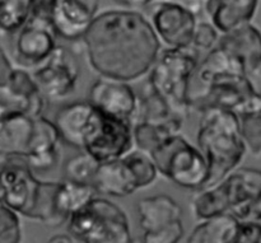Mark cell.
<instances>
[{"mask_svg":"<svg viewBox=\"0 0 261 243\" xmlns=\"http://www.w3.org/2000/svg\"><path fill=\"white\" fill-rule=\"evenodd\" d=\"M82 40L98 75L127 83L150 73L162 47L149 18L132 8L96 14Z\"/></svg>","mask_w":261,"mask_h":243,"instance_id":"1","label":"cell"},{"mask_svg":"<svg viewBox=\"0 0 261 243\" xmlns=\"http://www.w3.org/2000/svg\"><path fill=\"white\" fill-rule=\"evenodd\" d=\"M191 111L219 107L239 116L261 112V93L244 64L219 46L198 64L190 84Z\"/></svg>","mask_w":261,"mask_h":243,"instance_id":"2","label":"cell"},{"mask_svg":"<svg viewBox=\"0 0 261 243\" xmlns=\"http://www.w3.org/2000/svg\"><path fill=\"white\" fill-rule=\"evenodd\" d=\"M198 143L209 167L205 187L217 185L236 170L247 152L242 139L240 116L219 107L201 112Z\"/></svg>","mask_w":261,"mask_h":243,"instance_id":"3","label":"cell"},{"mask_svg":"<svg viewBox=\"0 0 261 243\" xmlns=\"http://www.w3.org/2000/svg\"><path fill=\"white\" fill-rule=\"evenodd\" d=\"M56 188L58 182L37 180L27 159L0 167V200L15 213L48 227H58L66 222L56 209Z\"/></svg>","mask_w":261,"mask_h":243,"instance_id":"4","label":"cell"},{"mask_svg":"<svg viewBox=\"0 0 261 243\" xmlns=\"http://www.w3.org/2000/svg\"><path fill=\"white\" fill-rule=\"evenodd\" d=\"M199 64L195 47L166 48L161 51L149 73V84L167 102L175 114L185 119L191 112L190 84Z\"/></svg>","mask_w":261,"mask_h":243,"instance_id":"5","label":"cell"},{"mask_svg":"<svg viewBox=\"0 0 261 243\" xmlns=\"http://www.w3.org/2000/svg\"><path fill=\"white\" fill-rule=\"evenodd\" d=\"M68 231L76 242L130 243L132 231L126 213L112 201L94 196L71 214Z\"/></svg>","mask_w":261,"mask_h":243,"instance_id":"6","label":"cell"},{"mask_svg":"<svg viewBox=\"0 0 261 243\" xmlns=\"http://www.w3.org/2000/svg\"><path fill=\"white\" fill-rule=\"evenodd\" d=\"M158 172L180 187L201 190L209 178V167L200 149L180 132L167 135L152 152Z\"/></svg>","mask_w":261,"mask_h":243,"instance_id":"7","label":"cell"},{"mask_svg":"<svg viewBox=\"0 0 261 243\" xmlns=\"http://www.w3.org/2000/svg\"><path fill=\"white\" fill-rule=\"evenodd\" d=\"M138 214L144 243H177L184 237L182 209L168 195L140 200Z\"/></svg>","mask_w":261,"mask_h":243,"instance_id":"8","label":"cell"},{"mask_svg":"<svg viewBox=\"0 0 261 243\" xmlns=\"http://www.w3.org/2000/svg\"><path fill=\"white\" fill-rule=\"evenodd\" d=\"M133 121L105 114L97 109L93 127L84 144L83 152L93 155L99 163L119 159L134 147Z\"/></svg>","mask_w":261,"mask_h":243,"instance_id":"9","label":"cell"},{"mask_svg":"<svg viewBox=\"0 0 261 243\" xmlns=\"http://www.w3.org/2000/svg\"><path fill=\"white\" fill-rule=\"evenodd\" d=\"M150 5L149 20L161 42L170 48L190 47L198 25L195 10L176 0H157Z\"/></svg>","mask_w":261,"mask_h":243,"instance_id":"10","label":"cell"},{"mask_svg":"<svg viewBox=\"0 0 261 243\" xmlns=\"http://www.w3.org/2000/svg\"><path fill=\"white\" fill-rule=\"evenodd\" d=\"M33 78L41 93L51 101H61L75 91L79 65L68 48L58 46L42 64L36 66Z\"/></svg>","mask_w":261,"mask_h":243,"instance_id":"11","label":"cell"},{"mask_svg":"<svg viewBox=\"0 0 261 243\" xmlns=\"http://www.w3.org/2000/svg\"><path fill=\"white\" fill-rule=\"evenodd\" d=\"M56 33L51 22V13L42 9H33L32 17L20 28L15 52L20 64L38 66L51 53L56 45Z\"/></svg>","mask_w":261,"mask_h":243,"instance_id":"12","label":"cell"},{"mask_svg":"<svg viewBox=\"0 0 261 243\" xmlns=\"http://www.w3.org/2000/svg\"><path fill=\"white\" fill-rule=\"evenodd\" d=\"M89 102L105 114L134 121L139 97L127 82L101 76L91 87Z\"/></svg>","mask_w":261,"mask_h":243,"instance_id":"13","label":"cell"},{"mask_svg":"<svg viewBox=\"0 0 261 243\" xmlns=\"http://www.w3.org/2000/svg\"><path fill=\"white\" fill-rule=\"evenodd\" d=\"M97 0H54L51 22L56 33L65 40L83 38L96 17Z\"/></svg>","mask_w":261,"mask_h":243,"instance_id":"14","label":"cell"},{"mask_svg":"<svg viewBox=\"0 0 261 243\" xmlns=\"http://www.w3.org/2000/svg\"><path fill=\"white\" fill-rule=\"evenodd\" d=\"M222 181L228 191L229 213L240 221L249 219L261 196V171L237 168Z\"/></svg>","mask_w":261,"mask_h":243,"instance_id":"15","label":"cell"},{"mask_svg":"<svg viewBox=\"0 0 261 243\" xmlns=\"http://www.w3.org/2000/svg\"><path fill=\"white\" fill-rule=\"evenodd\" d=\"M96 116L97 109L89 101L73 102L56 114L54 122L63 142L83 150Z\"/></svg>","mask_w":261,"mask_h":243,"instance_id":"16","label":"cell"},{"mask_svg":"<svg viewBox=\"0 0 261 243\" xmlns=\"http://www.w3.org/2000/svg\"><path fill=\"white\" fill-rule=\"evenodd\" d=\"M61 138L55 122L46 117L35 119V132L25 159L30 166L38 171H47L56 167L61 158Z\"/></svg>","mask_w":261,"mask_h":243,"instance_id":"17","label":"cell"},{"mask_svg":"<svg viewBox=\"0 0 261 243\" xmlns=\"http://www.w3.org/2000/svg\"><path fill=\"white\" fill-rule=\"evenodd\" d=\"M218 46L236 56L249 75L261 70V31L252 23L223 33L219 37Z\"/></svg>","mask_w":261,"mask_h":243,"instance_id":"18","label":"cell"},{"mask_svg":"<svg viewBox=\"0 0 261 243\" xmlns=\"http://www.w3.org/2000/svg\"><path fill=\"white\" fill-rule=\"evenodd\" d=\"M92 186L102 195L125 198L140 190L137 176L126 157L101 163Z\"/></svg>","mask_w":261,"mask_h":243,"instance_id":"19","label":"cell"},{"mask_svg":"<svg viewBox=\"0 0 261 243\" xmlns=\"http://www.w3.org/2000/svg\"><path fill=\"white\" fill-rule=\"evenodd\" d=\"M35 119L20 109H13L0 119V153L25 157L35 132Z\"/></svg>","mask_w":261,"mask_h":243,"instance_id":"20","label":"cell"},{"mask_svg":"<svg viewBox=\"0 0 261 243\" xmlns=\"http://www.w3.org/2000/svg\"><path fill=\"white\" fill-rule=\"evenodd\" d=\"M260 0H205L203 9L212 24L223 35L251 23Z\"/></svg>","mask_w":261,"mask_h":243,"instance_id":"21","label":"cell"},{"mask_svg":"<svg viewBox=\"0 0 261 243\" xmlns=\"http://www.w3.org/2000/svg\"><path fill=\"white\" fill-rule=\"evenodd\" d=\"M148 121L153 124H162L170 127L172 131L180 132L182 127L184 117L175 114L167 102L152 88L148 82L144 86L142 96L138 102V111L135 115L134 122Z\"/></svg>","mask_w":261,"mask_h":243,"instance_id":"22","label":"cell"},{"mask_svg":"<svg viewBox=\"0 0 261 243\" xmlns=\"http://www.w3.org/2000/svg\"><path fill=\"white\" fill-rule=\"evenodd\" d=\"M240 219L224 213L201 221L189 236L190 243H236Z\"/></svg>","mask_w":261,"mask_h":243,"instance_id":"23","label":"cell"},{"mask_svg":"<svg viewBox=\"0 0 261 243\" xmlns=\"http://www.w3.org/2000/svg\"><path fill=\"white\" fill-rule=\"evenodd\" d=\"M96 193V188L91 183H79L70 180L58 182L55 194L56 209L68 221L71 214L87 205Z\"/></svg>","mask_w":261,"mask_h":243,"instance_id":"24","label":"cell"},{"mask_svg":"<svg viewBox=\"0 0 261 243\" xmlns=\"http://www.w3.org/2000/svg\"><path fill=\"white\" fill-rule=\"evenodd\" d=\"M191 208L194 215L199 221L229 213L228 191L223 181L217 185L201 188L200 193L194 198Z\"/></svg>","mask_w":261,"mask_h":243,"instance_id":"25","label":"cell"},{"mask_svg":"<svg viewBox=\"0 0 261 243\" xmlns=\"http://www.w3.org/2000/svg\"><path fill=\"white\" fill-rule=\"evenodd\" d=\"M35 0H0V30L17 32L32 17Z\"/></svg>","mask_w":261,"mask_h":243,"instance_id":"26","label":"cell"},{"mask_svg":"<svg viewBox=\"0 0 261 243\" xmlns=\"http://www.w3.org/2000/svg\"><path fill=\"white\" fill-rule=\"evenodd\" d=\"M133 132H134V142L138 149L147 152L149 154L167 135L173 134L175 131H172L170 127L162 124L138 121L134 122Z\"/></svg>","mask_w":261,"mask_h":243,"instance_id":"27","label":"cell"},{"mask_svg":"<svg viewBox=\"0 0 261 243\" xmlns=\"http://www.w3.org/2000/svg\"><path fill=\"white\" fill-rule=\"evenodd\" d=\"M99 165L101 163L93 155L84 152L68 160L65 168H64V172H65L66 180L92 185V181L96 176Z\"/></svg>","mask_w":261,"mask_h":243,"instance_id":"28","label":"cell"},{"mask_svg":"<svg viewBox=\"0 0 261 243\" xmlns=\"http://www.w3.org/2000/svg\"><path fill=\"white\" fill-rule=\"evenodd\" d=\"M241 134L247 150L254 157H261V112L240 116Z\"/></svg>","mask_w":261,"mask_h":243,"instance_id":"29","label":"cell"},{"mask_svg":"<svg viewBox=\"0 0 261 243\" xmlns=\"http://www.w3.org/2000/svg\"><path fill=\"white\" fill-rule=\"evenodd\" d=\"M19 219L13 209L0 200V242H19Z\"/></svg>","mask_w":261,"mask_h":243,"instance_id":"30","label":"cell"},{"mask_svg":"<svg viewBox=\"0 0 261 243\" xmlns=\"http://www.w3.org/2000/svg\"><path fill=\"white\" fill-rule=\"evenodd\" d=\"M219 41V31L212 24L211 22H201L196 25L195 33H194L193 47L198 51L208 50L216 47Z\"/></svg>","mask_w":261,"mask_h":243,"instance_id":"31","label":"cell"},{"mask_svg":"<svg viewBox=\"0 0 261 243\" xmlns=\"http://www.w3.org/2000/svg\"><path fill=\"white\" fill-rule=\"evenodd\" d=\"M236 243H261V221L254 218L240 221Z\"/></svg>","mask_w":261,"mask_h":243,"instance_id":"32","label":"cell"},{"mask_svg":"<svg viewBox=\"0 0 261 243\" xmlns=\"http://www.w3.org/2000/svg\"><path fill=\"white\" fill-rule=\"evenodd\" d=\"M120 4L125 5L127 8H132V9H138V8H144L150 5L152 3L157 2V0H116Z\"/></svg>","mask_w":261,"mask_h":243,"instance_id":"33","label":"cell"},{"mask_svg":"<svg viewBox=\"0 0 261 243\" xmlns=\"http://www.w3.org/2000/svg\"><path fill=\"white\" fill-rule=\"evenodd\" d=\"M48 241L50 242H76L75 239L70 236V233L69 234H56L55 237L50 238Z\"/></svg>","mask_w":261,"mask_h":243,"instance_id":"34","label":"cell"},{"mask_svg":"<svg viewBox=\"0 0 261 243\" xmlns=\"http://www.w3.org/2000/svg\"><path fill=\"white\" fill-rule=\"evenodd\" d=\"M259 219V221H261V196L259 200L256 201V204L254 205V209H252V213H251V217H250L249 219Z\"/></svg>","mask_w":261,"mask_h":243,"instance_id":"35","label":"cell"},{"mask_svg":"<svg viewBox=\"0 0 261 243\" xmlns=\"http://www.w3.org/2000/svg\"><path fill=\"white\" fill-rule=\"evenodd\" d=\"M185 2H188V3H185L186 5H189L191 9L195 10V12H196V9H198V8L203 7L204 2H205V0H185Z\"/></svg>","mask_w":261,"mask_h":243,"instance_id":"36","label":"cell"}]
</instances>
